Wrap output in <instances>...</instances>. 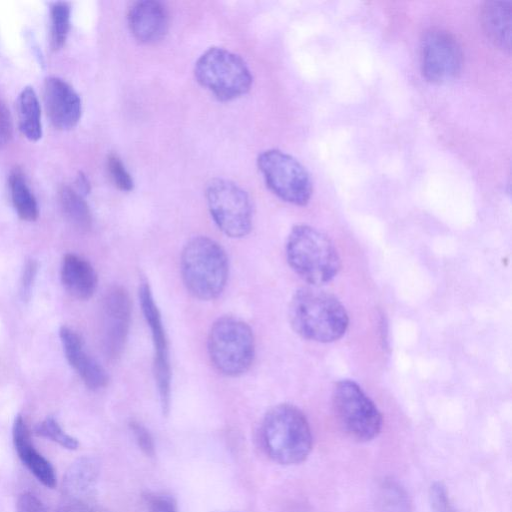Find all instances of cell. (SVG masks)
<instances>
[{
    "label": "cell",
    "mask_w": 512,
    "mask_h": 512,
    "mask_svg": "<svg viewBox=\"0 0 512 512\" xmlns=\"http://www.w3.org/2000/svg\"><path fill=\"white\" fill-rule=\"evenodd\" d=\"M332 406L340 427L352 439L366 442L380 433L382 415L356 382L348 379L337 382Z\"/></svg>",
    "instance_id": "obj_7"
},
{
    "label": "cell",
    "mask_w": 512,
    "mask_h": 512,
    "mask_svg": "<svg viewBox=\"0 0 512 512\" xmlns=\"http://www.w3.org/2000/svg\"><path fill=\"white\" fill-rule=\"evenodd\" d=\"M35 272H36L35 263L33 261L29 262L26 265V268H25V271L23 274V280H22V291H23L22 293L23 294L28 293V291L30 290L31 284L35 277Z\"/></svg>",
    "instance_id": "obj_33"
},
{
    "label": "cell",
    "mask_w": 512,
    "mask_h": 512,
    "mask_svg": "<svg viewBox=\"0 0 512 512\" xmlns=\"http://www.w3.org/2000/svg\"><path fill=\"white\" fill-rule=\"evenodd\" d=\"M381 505L387 512H408L409 504L405 493L394 483H386L381 488Z\"/></svg>",
    "instance_id": "obj_25"
},
{
    "label": "cell",
    "mask_w": 512,
    "mask_h": 512,
    "mask_svg": "<svg viewBox=\"0 0 512 512\" xmlns=\"http://www.w3.org/2000/svg\"><path fill=\"white\" fill-rule=\"evenodd\" d=\"M9 189L18 216L26 221H35L39 214L38 205L19 169L15 168L10 173Z\"/></svg>",
    "instance_id": "obj_22"
},
{
    "label": "cell",
    "mask_w": 512,
    "mask_h": 512,
    "mask_svg": "<svg viewBox=\"0 0 512 512\" xmlns=\"http://www.w3.org/2000/svg\"><path fill=\"white\" fill-rule=\"evenodd\" d=\"M180 269L189 293L210 301L218 298L226 287L229 261L218 242L207 236H196L182 250Z\"/></svg>",
    "instance_id": "obj_3"
},
{
    "label": "cell",
    "mask_w": 512,
    "mask_h": 512,
    "mask_svg": "<svg viewBox=\"0 0 512 512\" xmlns=\"http://www.w3.org/2000/svg\"><path fill=\"white\" fill-rule=\"evenodd\" d=\"M12 135V121L9 110L0 99V146L6 144Z\"/></svg>",
    "instance_id": "obj_31"
},
{
    "label": "cell",
    "mask_w": 512,
    "mask_h": 512,
    "mask_svg": "<svg viewBox=\"0 0 512 512\" xmlns=\"http://www.w3.org/2000/svg\"><path fill=\"white\" fill-rule=\"evenodd\" d=\"M139 301L153 344V373L163 414H167L171 402V365L168 341L162 317L147 281L139 286Z\"/></svg>",
    "instance_id": "obj_11"
},
{
    "label": "cell",
    "mask_w": 512,
    "mask_h": 512,
    "mask_svg": "<svg viewBox=\"0 0 512 512\" xmlns=\"http://www.w3.org/2000/svg\"><path fill=\"white\" fill-rule=\"evenodd\" d=\"M429 497L432 512H457L448 497L445 487L441 483L432 485Z\"/></svg>",
    "instance_id": "obj_29"
},
{
    "label": "cell",
    "mask_w": 512,
    "mask_h": 512,
    "mask_svg": "<svg viewBox=\"0 0 512 512\" xmlns=\"http://www.w3.org/2000/svg\"><path fill=\"white\" fill-rule=\"evenodd\" d=\"M18 126L21 133L30 141L42 136L40 106L36 93L31 87L22 90L17 101Z\"/></svg>",
    "instance_id": "obj_20"
},
{
    "label": "cell",
    "mask_w": 512,
    "mask_h": 512,
    "mask_svg": "<svg viewBox=\"0 0 512 512\" xmlns=\"http://www.w3.org/2000/svg\"><path fill=\"white\" fill-rule=\"evenodd\" d=\"M144 502L148 512H178L175 498L167 493L148 492Z\"/></svg>",
    "instance_id": "obj_27"
},
{
    "label": "cell",
    "mask_w": 512,
    "mask_h": 512,
    "mask_svg": "<svg viewBox=\"0 0 512 512\" xmlns=\"http://www.w3.org/2000/svg\"><path fill=\"white\" fill-rule=\"evenodd\" d=\"M43 99L48 118L61 130L73 128L81 117V100L75 90L63 79L47 78Z\"/></svg>",
    "instance_id": "obj_13"
},
{
    "label": "cell",
    "mask_w": 512,
    "mask_h": 512,
    "mask_svg": "<svg viewBox=\"0 0 512 512\" xmlns=\"http://www.w3.org/2000/svg\"><path fill=\"white\" fill-rule=\"evenodd\" d=\"M131 322V299L125 288L113 286L102 303L101 342L105 355L117 359L123 353Z\"/></svg>",
    "instance_id": "obj_12"
},
{
    "label": "cell",
    "mask_w": 512,
    "mask_h": 512,
    "mask_svg": "<svg viewBox=\"0 0 512 512\" xmlns=\"http://www.w3.org/2000/svg\"><path fill=\"white\" fill-rule=\"evenodd\" d=\"M77 189L78 192L82 195L89 193L90 191V184L86 176L82 173H80L77 177Z\"/></svg>",
    "instance_id": "obj_34"
},
{
    "label": "cell",
    "mask_w": 512,
    "mask_h": 512,
    "mask_svg": "<svg viewBox=\"0 0 512 512\" xmlns=\"http://www.w3.org/2000/svg\"><path fill=\"white\" fill-rule=\"evenodd\" d=\"M128 26L136 40L145 44L156 43L167 33L169 15L159 1L135 2L128 12Z\"/></svg>",
    "instance_id": "obj_14"
},
{
    "label": "cell",
    "mask_w": 512,
    "mask_h": 512,
    "mask_svg": "<svg viewBox=\"0 0 512 512\" xmlns=\"http://www.w3.org/2000/svg\"><path fill=\"white\" fill-rule=\"evenodd\" d=\"M257 165L268 188L285 202L304 206L312 195V181L305 167L293 156L269 149L259 154Z\"/></svg>",
    "instance_id": "obj_9"
},
{
    "label": "cell",
    "mask_w": 512,
    "mask_h": 512,
    "mask_svg": "<svg viewBox=\"0 0 512 512\" xmlns=\"http://www.w3.org/2000/svg\"><path fill=\"white\" fill-rule=\"evenodd\" d=\"M481 25L488 39L503 51L511 50L512 2L487 1L481 9Z\"/></svg>",
    "instance_id": "obj_17"
},
{
    "label": "cell",
    "mask_w": 512,
    "mask_h": 512,
    "mask_svg": "<svg viewBox=\"0 0 512 512\" xmlns=\"http://www.w3.org/2000/svg\"><path fill=\"white\" fill-rule=\"evenodd\" d=\"M286 259L305 282L318 287L330 282L339 272V254L327 235L309 225L294 226L285 245Z\"/></svg>",
    "instance_id": "obj_4"
},
{
    "label": "cell",
    "mask_w": 512,
    "mask_h": 512,
    "mask_svg": "<svg viewBox=\"0 0 512 512\" xmlns=\"http://www.w3.org/2000/svg\"><path fill=\"white\" fill-rule=\"evenodd\" d=\"M261 439L267 455L281 465L303 462L312 449V433L303 412L288 403L275 405L265 414Z\"/></svg>",
    "instance_id": "obj_2"
},
{
    "label": "cell",
    "mask_w": 512,
    "mask_h": 512,
    "mask_svg": "<svg viewBox=\"0 0 512 512\" xmlns=\"http://www.w3.org/2000/svg\"><path fill=\"white\" fill-rule=\"evenodd\" d=\"M194 74L197 81L221 101L246 94L252 84V75L245 61L220 47H211L198 58Z\"/></svg>",
    "instance_id": "obj_6"
},
{
    "label": "cell",
    "mask_w": 512,
    "mask_h": 512,
    "mask_svg": "<svg viewBox=\"0 0 512 512\" xmlns=\"http://www.w3.org/2000/svg\"><path fill=\"white\" fill-rule=\"evenodd\" d=\"M36 432L69 450H75L79 445L77 439L67 434L52 417H47L38 424Z\"/></svg>",
    "instance_id": "obj_24"
},
{
    "label": "cell",
    "mask_w": 512,
    "mask_h": 512,
    "mask_svg": "<svg viewBox=\"0 0 512 512\" xmlns=\"http://www.w3.org/2000/svg\"><path fill=\"white\" fill-rule=\"evenodd\" d=\"M51 46L54 50L60 49L66 41L70 26V7L65 2L54 3L50 11Z\"/></svg>",
    "instance_id": "obj_23"
},
{
    "label": "cell",
    "mask_w": 512,
    "mask_h": 512,
    "mask_svg": "<svg viewBox=\"0 0 512 512\" xmlns=\"http://www.w3.org/2000/svg\"><path fill=\"white\" fill-rule=\"evenodd\" d=\"M207 349L215 369L229 377L246 373L255 358V338L251 327L234 316L218 318L210 328Z\"/></svg>",
    "instance_id": "obj_5"
},
{
    "label": "cell",
    "mask_w": 512,
    "mask_h": 512,
    "mask_svg": "<svg viewBox=\"0 0 512 512\" xmlns=\"http://www.w3.org/2000/svg\"><path fill=\"white\" fill-rule=\"evenodd\" d=\"M420 61L423 77L431 83L443 84L460 74L463 53L459 42L450 32L432 28L422 36Z\"/></svg>",
    "instance_id": "obj_10"
},
{
    "label": "cell",
    "mask_w": 512,
    "mask_h": 512,
    "mask_svg": "<svg viewBox=\"0 0 512 512\" xmlns=\"http://www.w3.org/2000/svg\"><path fill=\"white\" fill-rule=\"evenodd\" d=\"M59 336L69 364L79 374L85 385L92 390L104 388L109 381L106 370L84 349L79 335L66 326H62Z\"/></svg>",
    "instance_id": "obj_15"
},
{
    "label": "cell",
    "mask_w": 512,
    "mask_h": 512,
    "mask_svg": "<svg viewBox=\"0 0 512 512\" xmlns=\"http://www.w3.org/2000/svg\"><path fill=\"white\" fill-rule=\"evenodd\" d=\"M129 427L141 451L146 456L153 457L155 455V444L149 430L137 421H131Z\"/></svg>",
    "instance_id": "obj_28"
},
{
    "label": "cell",
    "mask_w": 512,
    "mask_h": 512,
    "mask_svg": "<svg viewBox=\"0 0 512 512\" xmlns=\"http://www.w3.org/2000/svg\"><path fill=\"white\" fill-rule=\"evenodd\" d=\"M59 512H93L91 507L83 500L71 499L63 505Z\"/></svg>",
    "instance_id": "obj_32"
},
{
    "label": "cell",
    "mask_w": 512,
    "mask_h": 512,
    "mask_svg": "<svg viewBox=\"0 0 512 512\" xmlns=\"http://www.w3.org/2000/svg\"><path fill=\"white\" fill-rule=\"evenodd\" d=\"M17 512H48L42 501L32 493H23L16 504Z\"/></svg>",
    "instance_id": "obj_30"
},
{
    "label": "cell",
    "mask_w": 512,
    "mask_h": 512,
    "mask_svg": "<svg viewBox=\"0 0 512 512\" xmlns=\"http://www.w3.org/2000/svg\"><path fill=\"white\" fill-rule=\"evenodd\" d=\"M107 168L113 183L118 189L122 191H131L133 189V179L117 155H109Z\"/></svg>",
    "instance_id": "obj_26"
},
{
    "label": "cell",
    "mask_w": 512,
    "mask_h": 512,
    "mask_svg": "<svg viewBox=\"0 0 512 512\" xmlns=\"http://www.w3.org/2000/svg\"><path fill=\"white\" fill-rule=\"evenodd\" d=\"M59 203L64 216L79 231H87L91 227V213L83 195L69 186L59 190Z\"/></svg>",
    "instance_id": "obj_21"
},
{
    "label": "cell",
    "mask_w": 512,
    "mask_h": 512,
    "mask_svg": "<svg viewBox=\"0 0 512 512\" xmlns=\"http://www.w3.org/2000/svg\"><path fill=\"white\" fill-rule=\"evenodd\" d=\"M61 279L68 293L80 300L89 299L94 294L98 282L92 265L75 254H67L63 258Z\"/></svg>",
    "instance_id": "obj_18"
},
{
    "label": "cell",
    "mask_w": 512,
    "mask_h": 512,
    "mask_svg": "<svg viewBox=\"0 0 512 512\" xmlns=\"http://www.w3.org/2000/svg\"><path fill=\"white\" fill-rule=\"evenodd\" d=\"M288 318L299 336L319 343L340 339L349 324L342 303L317 287L301 288L294 293L288 307Z\"/></svg>",
    "instance_id": "obj_1"
},
{
    "label": "cell",
    "mask_w": 512,
    "mask_h": 512,
    "mask_svg": "<svg viewBox=\"0 0 512 512\" xmlns=\"http://www.w3.org/2000/svg\"><path fill=\"white\" fill-rule=\"evenodd\" d=\"M12 434L15 450L22 463L44 486L55 487V471L51 463L35 449L29 429L21 415L14 420Z\"/></svg>",
    "instance_id": "obj_16"
},
{
    "label": "cell",
    "mask_w": 512,
    "mask_h": 512,
    "mask_svg": "<svg viewBox=\"0 0 512 512\" xmlns=\"http://www.w3.org/2000/svg\"><path fill=\"white\" fill-rule=\"evenodd\" d=\"M99 463L93 457L73 462L63 478V489L70 499L82 500L94 488L99 476Z\"/></svg>",
    "instance_id": "obj_19"
},
{
    "label": "cell",
    "mask_w": 512,
    "mask_h": 512,
    "mask_svg": "<svg viewBox=\"0 0 512 512\" xmlns=\"http://www.w3.org/2000/svg\"><path fill=\"white\" fill-rule=\"evenodd\" d=\"M211 217L228 237L242 238L252 229L253 207L248 194L234 182L214 178L206 187Z\"/></svg>",
    "instance_id": "obj_8"
}]
</instances>
